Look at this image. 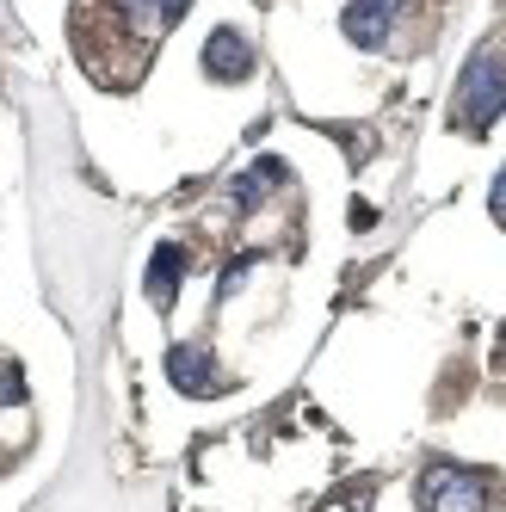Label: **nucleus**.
<instances>
[{"label":"nucleus","mask_w":506,"mask_h":512,"mask_svg":"<svg viewBox=\"0 0 506 512\" xmlns=\"http://www.w3.org/2000/svg\"><path fill=\"white\" fill-rule=\"evenodd\" d=\"M420 500H426V512H488V475H476V469H432Z\"/></svg>","instance_id":"obj_2"},{"label":"nucleus","mask_w":506,"mask_h":512,"mask_svg":"<svg viewBox=\"0 0 506 512\" xmlns=\"http://www.w3.org/2000/svg\"><path fill=\"white\" fill-rule=\"evenodd\" d=\"M500 112H506V50L482 44L476 56H469L463 81H457V130L463 136H482Z\"/></svg>","instance_id":"obj_1"},{"label":"nucleus","mask_w":506,"mask_h":512,"mask_svg":"<svg viewBox=\"0 0 506 512\" xmlns=\"http://www.w3.org/2000/svg\"><path fill=\"white\" fill-rule=\"evenodd\" d=\"M395 13H414V0H346V38L358 50H389Z\"/></svg>","instance_id":"obj_3"},{"label":"nucleus","mask_w":506,"mask_h":512,"mask_svg":"<svg viewBox=\"0 0 506 512\" xmlns=\"http://www.w3.org/2000/svg\"><path fill=\"white\" fill-rule=\"evenodd\" d=\"M204 68H210V81H247L253 75V44L241 38L235 25H216L210 38H204Z\"/></svg>","instance_id":"obj_4"},{"label":"nucleus","mask_w":506,"mask_h":512,"mask_svg":"<svg viewBox=\"0 0 506 512\" xmlns=\"http://www.w3.org/2000/svg\"><path fill=\"white\" fill-rule=\"evenodd\" d=\"M278 186H284V161H278V155H260V161H253V173L235 179V204H241V210H260L266 192H278Z\"/></svg>","instance_id":"obj_6"},{"label":"nucleus","mask_w":506,"mask_h":512,"mask_svg":"<svg viewBox=\"0 0 506 512\" xmlns=\"http://www.w3.org/2000/svg\"><path fill=\"white\" fill-rule=\"evenodd\" d=\"M167 377H173V389H186V395H216V389H223V377L210 371L204 346H173L167 352Z\"/></svg>","instance_id":"obj_5"},{"label":"nucleus","mask_w":506,"mask_h":512,"mask_svg":"<svg viewBox=\"0 0 506 512\" xmlns=\"http://www.w3.org/2000/svg\"><path fill=\"white\" fill-rule=\"evenodd\" d=\"M179 272H186V253H179L173 241H167V247H155V260H149V303H155V309H173Z\"/></svg>","instance_id":"obj_7"},{"label":"nucleus","mask_w":506,"mask_h":512,"mask_svg":"<svg viewBox=\"0 0 506 512\" xmlns=\"http://www.w3.org/2000/svg\"><path fill=\"white\" fill-rule=\"evenodd\" d=\"M155 7H161L167 19H179V13H186V0H155Z\"/></svg>","instance_id":"obj_8"}]
</instances>
